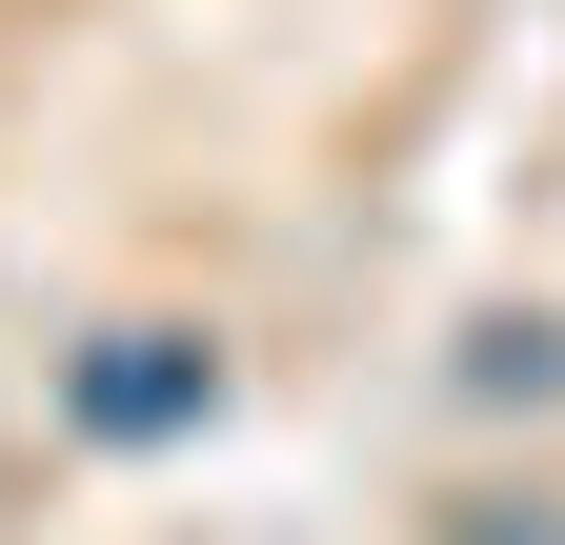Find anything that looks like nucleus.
<instances>
[{"label": "nucleus", "instance_id": "f257e3e1", "mask_svg": "<svg viewBox=\"0 0 565 545\" xmlns=\"http://www.w3.org/2000/svg\"><path fill=\"white\" fill-rule=\"evenodd\" d=\"M202 384H223V364H202L182 323H121V344L82 364V425L102 445H162V425H202Z\"/></svg>", "mask_w": 565, "mask_h": 545}]
</instances>
